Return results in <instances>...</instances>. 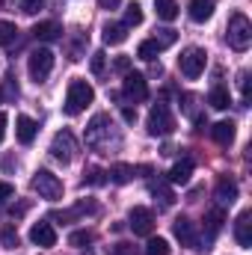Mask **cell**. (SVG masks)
Segmentation results:
<instances>
[{
  "label": "cell",
  "instance_id": "cell-1",
  "mask_svg": "<svg viewBox=\"0 0 252 255\" xmlns=\"http://www.w3.org/2000/svg\"><path fill=\"white\" fill-rule=\"evenodd\" d=\"M86 145L95 148V151H110V148L122 145V133H119V128L113 125V119L107 113L92 116V122L86 128Z\"/></svg>",
  "mask_w": 252,
  "mask_h": 255
},
{
  "label": "cell",
  "instance_id": "cell-2",
  "mask_svg": "<svg viewBox=\"0 0 252 255\" xmlns=\"http://www.w3.org/2000/svg\"><path fill=\"white\" fill-rule=\"evenodd\" d=\"M92 101H95V89L86 80H71L68 83V92H65V113L68 116H80Z\"/></svg>",
  "mask_w": 252,
  "mask_h": 255
},
{
  "label": "cell",
  "instance_id": "cell-3",
  "mask_svg": "<svg viewBox=\"0 0 252 255\" xmlns=\"http://www.w3.org/2000/svg\"><path fill=\"white\" fill-rule=\"evenodd\" d=\"M226 39L235 51H247L252 45V21L244 12H235L229 18V27H226Z\"/></svg>",
  "mask_w": 252,
  "mask_h": 255
},
{
  "label": "cell",
  "instance_id": "cell-4",
  "mask_svg": "<svg viewBox=\"0 0 252 255\" xmlns=\"http://www.w3.org/2000/svg\"><path fill=\"white\" fill-rule=\"evenodd\" d=\"M145 128H148L151 136H169V133L175 130V116H172V110H169L166 104H154V107L148 110Z\"/></svg>",
  "mask_w": 252,
  "mask_h": 255
},
{
  "label": "cell",
  "instance_id": "cell-5",
  "mask_svg": "<svg viewBox=\"0 0 252 255\" xmlns=\"http://www.w3.org/2000/svg\"><path fill=\"white\" fill-rule=\"evenodd\" d=\"M27 71L36 83H45L48 74L54 71V51L51 48H36L30 57H27Z\"/></svg>",
  "mask_w": 252,
  "mask_h": 255
},
{
  "label": "cell",
  "instance_id": "cell-6",
  "mask_svg": "<svg viewBox=\"0 0 252 255\" xmlns=\"http://www.w3.org/2000/svg\"><path fill=\"white\" fill-rule=\"evenodd\" d=\"M33 190L39 193V199L57 202V199H63V181H60L51 169H39V172L33 175Z\"/></svg>",
  "mask_w": 252,
  "mask_h": 255
},
{
  "label": "cell",
  "instance_id": "cell-7",
  "mask_svg": "<svg viewBox=\"0 0 252 255\" xmlns=\"http://www.w3.org/2000/svg\"><path fill=\"white\" fill-rule=\"evenodd\" d=\"M205 65H208V54H205L202 48H187V51H181V57H178V68H181V74H184L187 80L202 77Z\"/></svg>",
  "mask_w": 252,
  "mask_h": 255
},
{
  "label": "cell",
  "instance_id": "cell-8",
  "mask_svg": "<svg viewBox=\"0 0 252 255\" xmlns=\"http://www.w3.org/2000/svg\"><path fill=\"white\" fill-rule=\"evenodd\" d=\"M51 157L54 160H60V163H71V157H74V151H77V142H74V133L71 130H57L54 133V139H51Z\"/></svg>",
  "mask_w": 252,
  "mask_h": 255
},
{
  "label": "cell",
  "instance_id": "cell-9",
  "mask_svg": "<svg viewBox=\"0 0 252 255\" xmlns=\"http://www.w3.org/2000/svg\"><path fill=\"white\" fill-rule=\"evenodd\" d=\"M122 95H125L127 101H133V104L145 101V98H148V80H145L139 71H127L125 83H122Z\"/></svg>",
  "mask_w": 252,
  "mask_h": 255
},
{
  "label": "cell",
  "instance_id": "cell-10",
  "mask_svg": "<svg viewBox=\"0 0 252 255\" xmlns=\"http://www.w3.org/2000/svg\"><path fill=\"white\" fill-rule=\"evenodd\" d=\"M127 223H130L133 235H139V238H148V235L154 232V214H151L148 208H133V211L127 214Z\"/></svg>",
  "mask_w": 252,
  "mask_h": 255
},
{
  "label": "cell",
  "instance_id": "cell-11",
  "mask_svg": "<svg viewBox=\"0 0 252 255\" xmlns=\"http://www.w3.org/2000/svg\"><path fill=\"white\" fill-rule=\"evenodd\" d=\"M172 232L175 238L181 241V247H190V250H199V232H196V223L190 217H178L172 223Z\"/></svg>",
  "mask_w": 252,
  "mask_h": 255
},
{
  "label": "cell",
  "instance_id": "cell-12",
  "mask_svg": "<svg viewBox=\"0 0 252 255\" xmlns=\"http://www.w3.org/2000/svg\"><path fill=\"white\" fill-rule=\"evenodd\" d=\"M30 241L36 247H42V250H51V247H57V232H54V226L48 220H39L30 229Z\"/></svg>",
  "mask_w": 252,
  "mask_h": 255
},
{
  "label": "cell",
  "instance_id": "cell-13",
  "mask_svg": "<svg viewBox=\"0 0 252 255\" xmlns=\"http://www.w3.org/2000/svg\"><path fill=\"white\" fill-rule=\"evenodd\" d=\"M235 238H238V247L244 250L252 247V211H241V217L235 220Z\"/></svg>",
  "mask_w": 252,
  "mask_h": 255
},
{
  "label": "cell",
  "instance_id": "cell-14",
  "mask_svg": "<svg viewBox=\"0 0 252 255\" xmlns=\"http://www.w3.org/2000/svg\"><path fill=\"white\" fill-rule=\"evenodd\" d=\"M36 130H39V125H36L30 116H18V119H15V136H18L21 145H30V142L36 139Z\"/></svg>",
  "mask_w": 252,
  "mask_h": 255
},
{
  "label": "cell",
  "instance_id": "cell-15",
  "mask_svg": "<svg viewBox=\"0 0 252 255\" xmlns=\"http://www.w3.org/2000/svg\"><path fill=\"white\" fill-rule=\"evenodd\" d=\"M214 196H217V202H220V205H232V202L238 199V181H235V178H229V175H226V178H220Z\"/></svg>",
  "mask_w": 252,
  "mask_h": 255
},
{
  "label": "cell",
  "instance_id": "cell-16",
  "mask_svg": "<svg viewBox=\"0 0 252 255\" xmlns=\"http://www.w3.org/2000/svg\"><path fill=\"white\" fill-rule=\"evenodd\" d=\"M95 211H98V205L83 199V202H77V205L68 208V211H57L51 220H63V223H68V220H77V217H83V214H95Z\"/></svg>",
  "mask_w": 252,
  "mask_h": 255
},
{
  "label": "cell",
  "instance_id": "cell-17",
  "mask_svg": "<svg viewBox=\"0 0 252 255\" xmlns=\"http://www.w3.org/2000/svg\"><path fill=\"white\" fill-rule=\"evenodd\" d=\"M33 36H36L39 42H54V39L63 36V27H60L57 21H39V24L33 27Z\"/></svg>",
  "mask_w": 252,
  "mask_h": 255
},
{
  "label": "cell",
  "instance_id": "cell-18",
  "mask_svg": "<svg viewBox=\"0 0 252 255\" xmlns=\"http://www.w3.org/2000/svg\"><path fill=\"white\" fill-rule=\"evenodd\" d=\"M190 175H193V160H190V157H184V160H178V163L169 169L166 181H169V184H187Z\"/></svg>",
  "mask_w": 252,
  "mask_h": 255
},
{
  "label": "cell",
  "instance_id": "cell-19",
  "mask_svg": "<svg viewBox=\"0 0 252 255\" xmlns=\"http://www.w3.org/2000/svg\"><path fill=\"white\" fill-rule=\"evenodd\" d=\"M223 223H226L223 208H211V211H208V217H205V235H208V241H214V238L220 235Z\"/></svg>",
  "mask_w": 252,
  "mask_h": 255
},
{
  "label": "cell",
  "instance_id": "cell-20",
  "mask_svg": "<svg viewBox=\"0 0 252 255\" xmlns=\"http://www.w3.org/2000/svg\"><path fill=\"white\" fill-rule=\"evenodd\" d=\"M190 18L196 24H205L211 15H214V0H190Z\"/></svg>",
  "mask_w": 252,
  "mask_h": 255
},
{
  "label": "cell",
  "instance_id": "cell-21",
  "mask_svg": "<svg viewBox=\"0 0 252 255\" xmlns=\"http://www.w3.org/2000/svg\"><path fill=\"white\" fill-rule=\"evenodd\" d=\"M125 39H127V27L125 24H116V21L104 24V45H122Z\"/></svg>",
  "mask_w": 252,
  "mask_h": 255
},
{
  "label": "cell",
  "instance_id": "cell-22",
  "mask_svg": "<svg viewBox=\"0 0 252 255\" xmlns=\"http://www.w3.org/2000/svg\"><path fill=\"white\" fill-rule=\"evenodd\" d=\"M211 136L220 145H232V139H235V122H217V125L211 128Z\"/></svg>",
  "mask_w": 252,
  "mask_h": 255
},
{
  "label": "cell",
  "instance_id": "cell-23",
  "mask_svg": "<svg viewBox=\"0 0 252 255\" xmlns=\"http://www.w3.org/2000/svg\"><path fill=\"white\" fill-rule=\"evenodd\" d=\"M151 196H154V199H160V205H163V208H169V205L175 202V193H172V187H169L166 181H154V184H151Z\"/></svg>",
  "mask_w": 252,
  "mask_h": 255
},
{
  "label": "cell",
  "instance_id": "cell-24",
  "mask_svg": "<svg viewBox=\"0 0 252 255\" xmlns=\"http://www.w3.org/2000/svg\"><path fill=\"white\" fill-rule=\"evenodd\" d=\"M157 54H160V45H157L154 39H145V42H139V48H136V57L145 60V63H154Z\"/></svg>",
  "mask_w": 252,
  "mask_h": 255
},
{
  "label": "cell",
  "instance_id": "cell-25",
  "mask_svg": "<svg viewBox=\"0 0 252 255\" xmlns=\"http://www.w3.org/2000/svg\"><path fill=\"white\" fill-rule=\"evenodd\" d=\"M208 104H211L214 110H226V107L232 104V98H229V89H223V86H214V89H211V95H208Z\"/></svg>",
  "mask_w": 252,
  "mask_h": 255
},
{
  "label": "cell",
  "instance_id": "cell-26",
  "mask_svg": "<svg viewBox=\"0 0 252 255\" xmlns=\"http://www.w3.org/2000/svg\"><path fill=\"white\" fill-rule=\"evenodd\" d=\"M154 9H157V18H163V21L178 18V3L175 0H154Z\"/></svg>",
  "mask_w": 252,
  "mask_h": 255
},
{
  "label": "cell",
  "instance_id": "cell-27",
  "mask_svg": "<svg viewBox=\"0 0 252 255\" xmlns=\"http://www.w3.org/2000/svg\"><path fill=\"white\" fill-rule=\"evenodd\" d=\"M133 175H136V169H133L130 163H113V169H110V178H113L116 184H127Z\"/></svg>",
  "mask_w": 252,
  "mask_h": 255
},
{
  "label": "cell",
  "instance_id": "cell-28",
  "mask_svg": "<svg viewBox=\"0 0 252 255\" xmlns=\"http://www.w3.org/2000/svg\"><path fill=\"white\" fill-rule=\"evenodd\" d=\"M145 255H172V247H169V241H163V238H148Z\"/></svg>",
  "mask_w": 252,
  "mask_h": 255
},
{
  "label": "cell",
  "instance_id": "cell-29",
  "mask_svg": "<svg viewBox=\"0 0 252 255\" xmlns=\"http://www.w3.org/2000/svg\"><path fill=\"white\" fill-rule=\"evenodd\" d=\"M122 24H125L127 30L142 24V6H139V3H130V6H127L125 9V21H122Z\"/></svg>",
  "mask_w": 252,
  "mask_h": 255
},
{
  "label": "cell",
  "instance_id": "cell-30",
  "mask_svg": "<svg viewBox=\"0 0 252 255\" xmlns=\"http://www.w3.org/2000/svg\"><path fill=\"white\" fill-rule=\"evenodd\" d=\"M68 244H71V247H77V250H83V247H89V244H92V232H86V229L71 232V235H68Z\"/></svg>",
  "mask_w": 252,
  "mask_h": 255
},
{
  "label": "cell",
  "instance_id": "cell-31",
  "mask_svg": "<svg viewBox=\"0 0 252 255\" xmlns=\"http://www.w3.org/2000/svg\"><path fill=\"white\" fill-rule=\"evenodd\" d=\"M175 39H178V33H175V30H169V27H166V30H157V36H154V42L160 45V51H163V48H169V45H175Z\"/></svg>",
  "mask_w": 252,
  "mask_h": 255
},
{
  "label": "cell",
  "instance_id": "cell-32",
  "mask_svg": "<svg viewBox=\"0 0 252 255\" xmlns=\"http://www.w3.org/2000/svg\"><path fill=\"white\" fill-rule=\"evenodd\" d=\"M107 178H104V172L98 169V166H89L86 172H83V184H92V187H98V184H104Z\"/></svg>",
  "mask_w": 252,
  "mask_h": 255
},
{
  "label": "cell",
  "instance_id": "cell-33",
  "mask_svg": "<svg viewBox=\"0 0 252 255\" xmlns=\"http://www.w3.org/2000/svg\"><path fill=\"white\" fill-rule=\"evenodd\" d=\"M15 24L12 21H0V45H12L15 42Z\"/></svg>",
  "mask_w": 252,
  "mask_h": 255
},
{
  "label": "cell",
  "instance_id": "cell-34",
  "mask_svg": "<svg viewBox=\"0 0 252 255\" xmlns=\"http://www.w3.org/2000/svg\"><path fill=\"white\" fill-rule=\"evenodd\" d=\"M0 244H3L6 250H15V247H18V232H15L12 226H6V229L0 232Z\"/></svg>",
  "mask_w": 252,
  "mask_h": 255
},
{
  "label": "cell",
  "instance_id": "cell-35",
  "mask_svg": "<svg viewBox=\"0 0 252 255\" xmlns=\"http://www.w3.org/2000/svg\"><path fill=\"white\" fill-rule=\"evenodd\" d=\"M110 253H113V255H136V247H133V244H127V241H119V244H113V247H110Z\"/></svg>",
  "mask_w": 252,
  "mask_h": 255
},
{
  "label": "cell",
  "instance_id": "cell-36",
  "mask_svg": "<svg viewBox=\"0 0 252 255\" xmlns=\"http://www.w3.org/2000/svg\"><path fill=\"white\" fill-rule=\"evenodd\" d=\"M238 86H241L244 101H250V71H241V74H238Z\"/></svg>",
  "mask_w": 252,
  "mask_h": 255
},
{
  "label": "cell",
  "instance_id": "cell-37",
  "mask_svg": "<svg viewBox=\"0 0 252 255\" xmlns=\"http://www.w3.org/2000/svg\"><path fill=\"white\" fill-rule=\"evenodd\" d=\"M27 211H30V202L24 199V202H18V205H12V208H9V217H12V220H18V217H24Z\"/></svg>",
  "mask_w": 252,
  "mask_h": 255
},
{
  "label": "cell",
  "instance_id": "cell-38",
  "mask_svg": "<svg viewBox=\"0 0 252 255\" xmlns=\"http://www.w3.org/2000/svg\"><path fill=\"white\" fill-rule=\"evenodd\" d=\"M45 3H48V0H21V9H24L27 15H33V12H39Z\"/></svg>",
  "mask_w": 252,
  "mask_h": 255
},
{
  "label": "cell",
  "instance_id": "cell-39",
  "mask_svg": "<svg viewBox=\"0 0 252 255\" xmlns=\"http://www.w3.org/2000/svg\"><path fill=\"white\" fill-rule=\"evenodd\" d=\"M92 71H95V74L104 71V51H95V54H92Z\"/></svg>",
  "mask_w": 252,
  "mask_h": 255
},
{
  "label": "cell",
  "instance_id": "cell-40",
  "mask_svg": "<svg viewBox=\"0 0 252 255\" xmlns=\"http://www.w3.org/2000/svg\"><path fill=\"white\" fill-rule=\"evenodd\" d=\"M113 68H116L119 74H127V71H130V57H116Z\"/></svg>",
  "mask_w": 252,
  "mask_h": 255
},
{
  "label": "cell",
  "instance_id": "cell-41",
  "mask_svg": "<svg viewBox=\"0 0 252 255\" xmlns=\"http://www.w3.org/2000/svg\"><path fill=\"white\" fill-rule=\"evenodd\" d=\"M15 196V187L9 184V181H0V202H6V199H12Z\"/></svg>",
  "mask_w": 252,
  "mask_h": 255
},
{
  "label": "cell",
  "instance_id": "cell-42",
  "mask_svg": "<svg viewBox=\"0 0 252 255\" xmlns=\"http://www.w3.org/2000/svg\"><path fill=\"white\" fill-rule=\"evenodd\" d=\"M122 119H125L127 125H133V122H136V110H130V107H122Z\"/></svg>",
  "mask_w": 252,
  "mask_h": 255
},
{
  "label": "cell",
  "instance_id": "cell-43",
  "mask_svg": "<svg viewBox=\"0 0 252 255\" xmlns=\"http://www.w3.org/2000/svg\"><path fill=\"white\" fill-rule=\"evenodd\" d=\"M119 3H122V0H98V6H101V9H116Z\"/></svg>",
  "mask_w": 252,
  "mask_h": 255
},
{
  "label": "cell",
  "instance_id": "cell-44",
  "mask_svg": "<svg viewBox=\"0 0 252 255\" xmlns=\"http://www.w3.org/2000/svg\"><path fill=\"white\" fill-rule=\"evenodd\" d=\"M6 125H9V119H6V113H0V142L6 136Z\"/></svg>",
  "mask_w": 252,
  "mask_h": 255
},
{
  "label": "cell",
  "instance_id": "cell-45",
  "mask_svg": "<svg viewBox=\"0 0 252 255\" xmlns=\"http://www.w3.org/2000/svg\"><path fill=\"white\" fill-rule=\"evenodd\" d=\"M0 101H3V89H0Z\"/></svg>",
  "mask_w": 252,
  "mask_h": 255
}]
</instances>
